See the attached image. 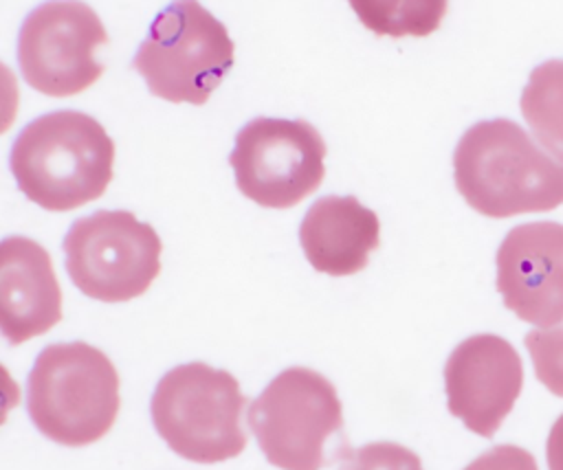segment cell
I'll list each match as a JSON object with an SVG mask.
<instances>
[{"instance_id":"cell-1","label":"cell","mask_w":563,"mask_h":470,"mask_svg":"<svg viewBox=\"0 0 563 470\" xmlns=\"http://www.w3.org/2000/svg\"><path fill=\"white\" fill-rule=\"evenodd\" d=\"M453 178L471 209L497 220L563 204V158L508 119L479 121L462 134Z\"/></svg>"},{"instance_id":"cell-2","label":"cell","mask_w":563,"mask_h":470,"mask_svg":"<svg viewBox=\"0 0 563 470\" xmlns=\"http://www.w3.org/2000/svg\"><path fill=\"white\" fill-rule=\"evenodd\" d=\"M114 141L90 114L55 110L26 123L9 152L20 191L46 211H73L103 195Z\"/></svg>"},{"instance_id":"cell-3","label":"cell","mask_w":563,"mask_h":470,"mask_svg":"<svg viewBox=\"0 0 563 470\" xmlns=\"http://www.w3.org/2000/svg\"><path fill=\"white\" fill-rule=\"evenodd\" d=\"M26 411L35 428L62 446L95 444L117 419L119 373L88 343H53L29 371Z\"/></svg>"},{"instance_id":"cell-4","label":"cell","mask_w":563,"mask_h":470,"mask_svg":"<svg viewBox=\"0 0 563 470\" xmlns=\"http://www.w3.org/2000/svg\"><path fill=\"white\" fill-rule=\"evenodd\" d=\"M246 398L238 380L207 362L169 369L156 384L150 413L167 446L196 463L238 457L246 446L240 417Z\"/></svg>"},{"instance_id":"cell-5","label":"cell","mask_w":563,"mask_h":470,"mask_svg":"<svg viewBox=\"0 0 563 470\" xmlns=\"http://www.w3.org/2000/svg\"><path fill=\"white\" fill-rule=\"evenodd\" d=\"M233 53L218 18L198 0H174L150 24L132 66L154 97L202 105L231 70Z\"/></svg>"},{"instance_id":"cell-6","label":"cell","mask_w":563,"mask_h":470,"mask_svg":"<svg viewBox=\"0 0 563 470\" xmlns=\"http://www.w3.org/2000/svg\"><path fill=\"white\" fill-rule=\"evenodd\" d=\"M246 419L273 466L321 470L325 441L343 428V409L325 376L308 367H290L253 400Z\"/></svg>"},{"instance_id":"cell-7","label":"cell","mask_w":563,"mask_h":470,"mask_svg":"<svg viewBox=\"0 0 563 470\" xmlns=\"http://www.w3.org/2000/svg\"><path fill=\"white\" fill-rule=\"evenodd\" d=\"M66 272L90 299L121 303L141 296L161 272V237L130 211H95L70 224Z\"/></svg>"},{"instance_id":"cell-8","label":"cell","mask_w":563,"mask_h":470,"mask_svg":"<svg viewBox=\"0 0 563 470\" xmlns=\"http://www.w3.org/2000/svg\"><path fill=\"white\" fill-rule=\"evenodd\" d=\"M325 143L303 119L257 116L235 134L229 163L238 189L260 206L290 209L319 189Z\"/></svg>"},{"instance_id":"cell-9","label":"cell","mask_w":563,"mask_h":470,"mask_svg":"<svg viewBox=\"0 0 563 470\" xmlns=\"http://www.w3.org/2000/svg\"><path fill=\"white\" fill-rule=\"evenodd\" d=\"M108 44L99 15L81 0H46L22 22L18 64L24 81L48 97H73L103 72L97 48Z\"/></svg>"},{"instance_id":"cell-10","label":"cell","mask_w":563,"mask_h":470,"mask_svg":"<svg viewBox=\"0 0 563 470\" xmlns=\"http://www.w3.org/2000/svg\"><path fill=\"white\" fill-rule=\"evenodd\" d=\"M523 387V365L517 349L501 336L464 338L444 365V391L451 415L482 435L493 437L512 411Z\"/></svg>"},{"instance_id":"cell-11","label":"cell","mask_w":563,"mask_h":470,"mask_svg":"<svg viewBox=\"0 0 563 470\" xmlns=\"http://www.w3.org/2000/svg\"><path fill=\"white\" fill-rule=\"evenodd\" d=\"M497 290L504 305L537 327L563 323V224L528 222L497 248Z\"/></svg>"},{"instance_id":"cell-12","label":"cell","mask_w":563,"mask_h":470,"mask_svg":"<svg viewBox=\"0 0 563 470\" xmlns=\"http://www.w3.org/2000/svg\"><path fill=\"white\" fill-rule=\"evenodd\" d=\"M62 321V288L51 255L35 239H0V334L22 345Z\"/></svg>"},{"instance_id":"cell-13","label":"cell","mask_w":563,"mask_h":470,"mask_svg":"<svg viewBox=\"0 0 563 470\" xmlns=\"http://www.w3.org/2000/svg\"><path fill=\"white\" fill-rule=\"evenodd\" d=\"M299 242L314 270L345 277L367 266L380 242V222L354 195H323L306 211Z\"/></svg>"},{"instance_id":"cell-14","label":"cell","mask_w":563,"mask_h":470,"mask_svg":"<svg viewBox=\"0 0 563 470\" xmlns=\"http://www.w3.org/2000/svg\"><path fill=\"white\" fill-rule=\"evenodd\" d=\"M521 114L537 141L563 158V59L539 64L521 92Z\"/></svg>"},{"instance_id":"cell-15","label":"cell","mask_w":563,"mask_h":470,"mask_svg":"<svg viewBox=\"0 0 563 470\" xmlns=\"http://www.w3.org/2000/svg\"><path fill=\"white\" fill-rule=\"evenodd\" d=\"M365 29L387 37L431 35L449 7V0H347Z\"/></svg>"},{"instance_id":"cell-16","label":"cell","mask_w":563,"mask_h":470,"mask_svg":"<svg viewBox=\"0 0 563 470\" xmlns=\"http://www.w3.org/2000/svg\"><path fill=\"white\" fill-rule=\"evenodd\" d=\"M523 343L539 382L550 393L563 398V323L532 329L526 334Z\"/></svg>"},{"instance_id":"cell-17","label":"cell","mask_w":563,"mask_h":470,"mask_svg":"<svg viewBox=\"0 0 563 470\" xmlns=\"http://www.w3.org/2000/svg\"><path fill=\"white\" fill-rule=\"evenodd\" d=\"M339 470H422V461L396 441H372L350 450Z\"/></svg>"},{"instance_id":"cell-18","label":"cell","mask_w":563,"mask_h":470,"mask_svg":"<svg viewBox=\"0 0 563 470\" xmlns=\"http://www.w3.org/2000/svg\"><path fill=\"white\" fill-rule=\"evenodd\" d=\"M464 470H539L534 457L512 444H499L475 457Z\"/></svg>"},{"instance_id":"cell-19","label":"cell","mask_w":563,"mask_h":470,"mask_svg":"<svg viewBox=\"0 0 563 470\" xmlns=\"http://www.w3.org/2000/svg\"><path fill=\"white\" fill-rule=\"evenodd\" d=\"M20 105V88L13 70L0 61V136L13 125Z\"/></svg>"},{"instance_id":"cell-20","label":"cell","mask_w":563,"mask_h":470,"mask_svg":"<svg viewBox=\"0 0 563 470\" xmlns=\"http://www.w3.org/2000/svg\"><path fill=\"white\" fill-rule=\"evenodd\" d=\"M20 402V387L11 378L9 369L0 362V426L4 424L11 409H15Z\"/></svg>"},{"instance_id":"cell-21","label":"cell","mask_w":563,"mask_h":470,"mask_svg":"<svg viewBox=\"0 0 563 470\" xmlns=\"http://www.w3.org/2000/svg\"><path fill=\"white\" fill-rule=\"evenodd\" d=\"M545 459L550 470H563V415H559L550 428L545 441Z\"/></svg>"}]
</instances>
